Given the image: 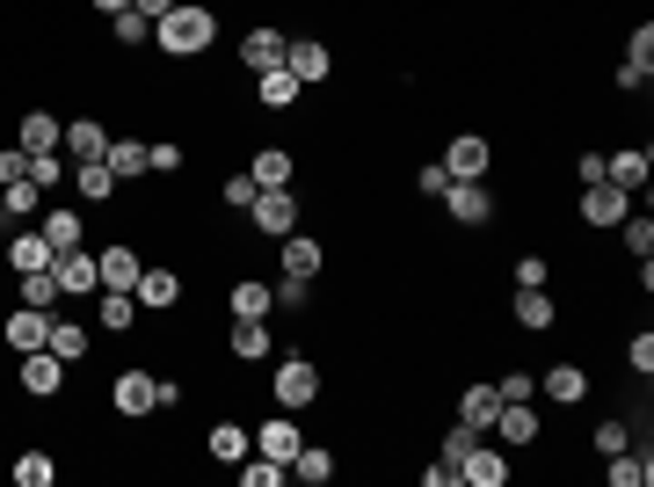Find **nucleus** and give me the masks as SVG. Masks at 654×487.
<instances>
[{"label": "nucleus", "instance_id": "obj_1", "mask_svg": "<svg viewBox=\"0 0 654 487\" xmlns=\"http://www.w3.org/2000/svg\"><path fill=\"white\" fill-rule=\"evenodd\" d=\"M154 44L168 59H204L211 44H219V15H211L204 0H175L168 15L154 22Z\"/></svg>", "mask_w": 654, "mask_h": 487}, {"label": "nucleus", "instance_id": "obj_2", "mask_svg": "<svg viewBox=\"0 0 654 487\" xmlns=\"http://www.w3.org/2000/svg\"><path fill=\"white\" fill-rule=\"evenodd\" d=\"M270 393H276V407H313L320 401V371L306 364V357H284V364H276V379H270Z\"/></svg>", "mask_w": 654, "mask_h": 487}, {"label": "nucleus", "instance_id": "obj_3", "mask_svg": "<svg viewBox=\"0 0 654 487\" xmlns=\"http://www.w3.org/2000/svg\"><path fill=\"white\" fill-rule=\"evenodd\" d=\"M66 371L73 364H59L52 349H22V393H30V401H59V385H66Z\"/></svg>", "mask_w": 654, "mask_h": 487}, {"label": "nucleus", "instance_id": "obj_4", "mask_svg": "<svg viewBox=\"0 0 654 487\" xmlns=\"http://www.w3.org/2000/svg\"><path fill=\"white\" fill-rule=\"evenodd\" d=\"M582 219L589 226H625V219H633V190H619V182H582Z\"/></svg>", "mask_w": 654, "mask_h": 487}, {"label": "nucleus", "instance_id": "obj_5", "mask_svg": "<svg viewBox=\"0 0 654 487\" xmlns=\"http://www.w3.org/2000/svg\"><path fill=\"white\" fill-rule=\"evenodd\" d=\"M487 168H495V146L473 139V131H458V139L444 146V174H451V182H481Z\"/></svg>", "mask_w": 654, "mask_h": 487}, {"label": "nucleus", "instance_id": "obj_6", "mask_svg": "<svg viewBox=\"0 0 654 487\" xmlns=\"http://www.w3.org/2000/svg\"><path fill=\"white\" fill-rule=\"evenodd\" d=\"M284 66H292V81H298V87H320L327 73H335V59H327L320 36H292V44H284Z\"/></svg>", "mask_w": 654, "mask_h": 487}, {"label": "nucleus", "instance_id": "obj_7", "mask_svg": "<svg viewBox=\"0 0 654 487\" xmlns=\"http://www.w3.org/2000/svg\"><path fill=\"white\" fill-rule=\"evenodd\" d=\"M451 473H458L465 487H509V452H495V444H473V452H465Z\"/></svg>", "mask_w": 654, "mask_h": 487}, {"label": "nucleus", "instance_id": "obj_8", "mask_svg": "<svg viewBox=\"0 0 654 487\" xmlns=\"http://www.w3.org/2000/svg\"><path fill=\"white\" fill-rule=\"evenodd\" d=\"M444 211L458 226H487V219H495V197H487V182H444Z\"/></svg>", "mask_w": 654, "mask_h": 487}, {"label": "nucleus", "instance_id": "obj_9", "mask_svg": "<svg viewBox=\"0 0 654 487\" xmlns=\"http://www.w3.org/2000/svg\"><path fill=\"white\" fill-rule=\"evenodd\" d=\"M154 371H117V385H109V407H117V415H154Z\"/></svg>", "mask_w": 654, "mask_h": 487}, {"label": "nucleus", "instance_id": "obj_10", "mask_svg": "<svg viewBox=\"0 0 654 487\" xmlns=\"http://www.w3.org/2000/svg\"><path fill=\"white\" fill-rule=\"evenodd\" d=\"M0 335H8V349H44L52 342V314L44 306H15V314L0 320Z\"/></svg>", "mask_w": 654, "mask_h": 487}, {"label": "nucleus", "instance_id": "obj_11", "mask_svg": "<svg viewBox=\"0 0 654 487\" xmlns=\"http://www.w3.org/2000/svg\"><path fill=\"white\" fill-rule=\"evenodd\" d=\"M247 211H255V226L276 233V241L298 226V197H292V190H255V204H247Z\"/></svg>", "mask_w": 654, "mask_h": 487}, {"label": "nucleus", "instance_id": "obj_12", "mask_svg": "<svg viewBox=\"0 0 654 487\" xmlns=\"http://www.w3.org/2000/svg\"><path fill=\"white\" fill-rule=\"evenodd\" d=\"M320 262H327V247L320 241H313V233H284V277H298V284H313V277H320Z\"/></svg>", "mask_w": 654, "mask_h": 487}, {"label": "nucleus", "instance_id": "obj_13", "mask_svg": "<svg viewBox=\"0 0 654 487\" xmlns=\"http://www.w3.org/2000/svg\"><path fill=\"white\" fill-rule=\"evenodd\" d=\"M138 269H146V262H138V247H124V241L95 255V277H103V292H131Z\"/></svg>", "mask_w": 654, "mask_h": 487}, {"label": "nucleus", "instance_id": "obj_14", "mask_svg": "<svg viewBox=\"0 0 654 487\" xmlns=\"http://www.w3.org/2000/svg\"><path fill=\"white\" fill-rule=\"evenodd\" d=\"M131 298H138V306H154V314H175V298H182V277H175V269H138Z\"/></svg>", "mask_w": 654, "mask_h": 487}, {"label": "nucleus", "instance_id": "obj_15", "mask_svg": "<svg viewBox=\"0 0 654 487\" xmlns=\"http://www.w3.org/2000/svg\"><path fill=\"white\" fill-rule=\"evenodd\" d=\"M36 233L52 241V255H73V247H87V219H81V211H44V219H36Z\"/></svg>", "mask_w": 654, "mask_h": 487}, {"label": "nucleus", "instance_id": "obj_16", "mask_svg": "<svg viewBox=\"0 0 654 487\" xmlns=\"http://www.w3.org/2000/svg\"><path fill=\"white\" fill-rule=\"evenodd\" d=\"M298 444H306V436H298V422H292V415H270V422L255 430V452H262V458H284V466L298 458Z\"/></svg>", "mask_w": 654, "mask_h": 487}, {"label": "nucleus", "instance_id": "obj_17", "mask_svg": "<svg viewBox=\"0 0 654 487\" xmlns=\"http://www.w3.org/2000/svg\"><path fill=\"white\" fill-rule=\"evenodd\" d=\"M284 44H292L284 30H247V36H241V66H247V73H270V66H284Z\"/></svg>", "mask_w": 654, "mask_h": 487}, {"label": "nucleus", "instance_id": "obj_18", "mask_svg": "<svg viewBox=\"0 0 654 487\" xmlns=\"http://www.w3.org/2000/svg\"><path fill=\"white\" fill-rule=\"evenodd\" d=\"M52 269H59V292H66V298H81V292H103V277H95V255H87V247L59 255Z\"/></svg>", "mask_w": 654, "mask_h": 487}, {"label": "nucleus", "instance_id": "obj_19", "mask_svg": "<svg viewBox=\"0 0 654 487\" xmlns=\"http://www.w3.org/2000/svg\"><path fill=\"white\" fill-rule=\"evenodd\" d=\"M603 182H619V190H647V146L611 153V160H603Z\"/></svg>", "mask_w": 654, "mask_h": 487}, {"label": "nucleus", "instance_id": "obj_20", "mask_svg": "<svg viewBox=\"0 0 654 487\" xmlns=\"http://www.w3.org/2000/svg\"><path fill=\"white\" fill-rule=\"evenodd\" d=\"M495 415H502V393H495V385H465V401H458L465 430H495Z\"/></svg>", "mask_w": 654, "mask_h": 487}, {"label": "nucleus", "instance_id": "obj_21", "mask_svg": "<svg viewBox=\"0 0 654 487\" xmlns=\"http://www.w3.org/2000/svg\"><path fill=\"white\" fill-rule=\"evenodd\" d=\"M52 241H44V233H22V241H8V269H15V277H30V269H52Z\"/></svg>", "mask_w": 654, "mask_h": 487}, {"label": "nucleus", "instance_id": "obj_22", "mask_svg": "<svg viewBox=\"0 0 654 487\" xmlns=\"http://www.w3.org/2000/svg\"><path fill=\"white\" fill-rule=\"evenodd\" d=\"M255 95H262V109H292L306 87L292 81V66H270V73H255Z\"/></svg>", "mask_w": 654, "mask_h": 487}, {"label": "nucleus", "instance_id": "obj_23", "mask_svg": "<svg viewBox=\"0 0 654 487\" xmlns=\"http://www.w3.org/2000/svg\"><path fill=\"white\" fill-rule=\"evenodd\" d=\"M66 153H73V160H103V153H109V131H103L95 117H73V124H66Z\"/></svg>", "mask_w": 654, "mask_h": 487}, {"label": "nucleus", "instance_id": "obj_24", "mask_svg": "<svg viewBox=\"0 0 654 487\" xmlns=\"http://www.w3.org/2000/svg\"><path fill=\"white\" fill-rule=\"evenodd\" d=\"M560 306L546 298V284H517V328H552Z\"/></svg>", "mask_w": 654, "mask_h": 487}, {"label": "nucleus", "instance_id": "obj_25", "mask_svg": "<svg viewBox=\"0 0 654 487\" xmlns=\"http://www.w3.org/2000/svg\"><path fill=\"white\" fill-rule=\"evenodd\" d=\"M538 385H546V401L574 407V401H582V393H589V371H582V364H552V371H546V379H538Z\"/></svg>", "mask_w": 654, "mask_h": 487}, {"label": "nucleus", "instance_id": "obj_26", "mask_svg": "<svg viewBox=\"0 0 654 487\" xmlns=\"http://www.w3.org/2000/svg\"><path fill=\"white\" fill-rule=\"evenodd\" d=\"M270 306H276V284H255V277L233 284V320H270Z\"/></svg>", "mask_w": 654, "mask_h": 487}, {"label": "nucleus", "instance_id": "obj_27", "mask_svg": "<svg viewBox=\"0 0 654 487\" xmlns=\"http://www.w3.org/2000/svg\"><path fill=\"white\" fill-rule=\"evenodd\" d=\"M495 430H502V444H538V415H531V401H502Z\"/></svg>", "mask_w": 654, "mask_h": 487}, {"label": "nucleus", "instance_id": "obj_28", "mask_svg": "<svg viewBox=\"0 0 654 487\" xmlns=\"http://www.w3.org/2000/svg\"><path fill=\"white\" fill-rule=\"evenodd\" d=\"M73 190H81L87 204H109V197H117V174H109V160H81V168H73Z\"/></svg>", "mask_w": 654, "mask_h": 487}, {"label": "nucleus", "instance_id": "obj_29", "mask_svg": "<svg viewBox=\"0 0 654 487\" xmlns=\"http://www.w3.org/2000/svg\"><path fill=\"white\" fill-rule=\"evenodd\" d=\"M204 444H211V458H219V466H241V458L255 452V436H247L241 422H219V430H211Z\"/></svg>", "mask_w": 654, "mask_h": 487}, {"label": "nucleus", "instance_id": "obj_30", "mask_svg": "<svg viewBox=\"0 0 654 487\" xmlns=\"http://www.w3.org/2000/svg\"><path fill=\"white\" fill-rule=\"evenodd\" d=\"M247 174H255V190H292V153H284V146H262Z\"/></svg>", "mask_w": 654, "mask_h": 487}, {"label": "nucleus", "instance_id": "obj_31", "mask_svg": "<svg viewBox=\"0 0 654 487\" xmlns=\"http://www.w3.org/2000/svg\"><path fill=\"white\" fill-rule=\"evenodd\" d=\"M15 146H22V153H59V117H52V109H30Z\"/></svg>", "mask_w": 654, "mask_h": 487}, {"label": "nucleus", "instance_id": "obj_32", "mask_svg": "<svg viewBox=\"0 0 654 487\" xmlns=\"http://www.w3.org/2000/svg\"><path fill=\"white\" fill-rule=\"evenodd\" d=\"M292 473H298L306 487H327V480H335V452H327V444H298Z\"/></svg>", "mask_w": 654, "mask_h": 487}, {"label": "nucleus", "instance_id": "obj_33", "mask_svg": "<svg viewBox=\"0 0 654 487\" xmlns=\"http://www.w3.org/2000/svg\"><path fill=\"white\" fill-rule=\"evenodd\" d=\"M44 349H52L59 364H81V357H87V328H81V320H52V342H44Z\"/></svg>", "mask_w": 654, "mask_h": 487}, {"label": "nucleus", "instance_id": "obj_34", "mask_svg": "<svg viewBox=\"0 0 654 487\" xmlns=\"http://www.w3.org/2000/svg\"><path fill=\"white\" fill-rule=\"evenodd\" d=\"M233 357H241V364H262V357H270V328H262V320H233Z\"/></svg>", "mask_w": 654, "mask_h": 487}, {"label": "nucleus", "instance_id": "obj_35", "mask_svg": "<svg viewBox=\"0 0 654 487\" xmlns=\"http://www.w3.org/2000/svg\"><path fill=\"white\" fill-rule=\"evenodd\" d=\"M647 480H654V466L633 452V444H625V452H611V487H647Z\"/></svg>", "mask_w": 654, "mask_h": 487}, {"label": "nucleus", "instance_id": "obj_36", "mask_svg": "<svg viewBox=\"0 0 654 487\" xmlns=\"http://www.w3.org/2000/svg\"><path fill=\"white\" fill-rule=\"evenodd\" d=\"M103 328L109 335H131L138 328V298L131 292H103Z\"/></svg>", "mask_w": 654, "mask_h": 487}, {"label": "nucleus", "instance_id": "obj_37", "mask_svg": "<svg viewBox=\"0 0 654 487\" xmlns=\"http://www.w3.org/2000/svg\"><path fill=\"white\" fill-rule=\"evenodd\" d=\"M59 480V458L52 452H22L15 458V487H52Z\"/></svg>", "mask_w": 654, "mask_h": 487}, {"label": "nucleus", "instance_id": "obj_38", "mask_svg": "<svg viewBox=\"0 0 654 487\" xmlns=\"http://www.w3.org/2000/svg\"><path fill=\"white\" fill-rule=\"evenodd\" d=\"M59 298H66L59 292V269H30V277H22V306H44V314H52Z\"/></svg>", "mask_w": 654, "mask_h": 487}, {"label": "nucleus", "instance_id": "obj_39", "mask_svg": "<svg viewBox=\"0 0 654 487\" xmlns=\"http://www.w3.org/2000/svg\"><path fill=\"white\" fill-rule=\"evenodd\" d=\"M109 174H117V182H131V174H146V146H138V139H117V146H109Z\"/></svg>", "mask_w": 654, "mask_h": 487}, {"label": "nucleus", "instance_id": "obj_40", "mask_svg": "<svg viewBox=\"0 0 654 487\" xmlns=\"http://www.w3.org/2000/svg\"><path fill=\"white\" fill-rule=\"evenodd\" d=\"M292 480V466H284V458H262L255 452V466H241V487H284Z\"/></svg>", "mask_w": 654, "mask_h": 487}, {"label": "nucleus", "instance_id": "obj_41", "mask_svg": "<svg viewBox=\"0 0 654 487\" xmlns=\"http://www.w3.org/2000/svg\"><path fill=\"white\" fill-rule=\"evenodd\" d=\"M0 197H8V219H30V211H36V197H44V190H36L30 174H22V182H0Z\"/></svg>", "mask_w": 654, "mask_h": 487}, {"label": "nucleus", "instance_id": "obj_42", "mask_svg": "<svg viewBox=\"0 0 654 487\" xmlns=\"http://www.w3.org/2000/svg\"><path fill=\"white\" fill-rule=\"evenodd\" d=\"M117 44H146V36H154V15H138V8H117Z\"/></svg>", "mask_w": 654, "mask_h": 487}, {"label": "nucleus", "instance_id": "obj_43", "mask_svg": "<svg viewBox=\"0 0 654 487\" xmlns=\"http://www.w3.org/2000/svg\"><path fill=\"white\" fill-rule=\"evenodd\" d=\"M30 182H36V190H59V182H66L59 153H30Z\"/></svg>", "mask_w": 654, "mask_h": 487}, {"label": "nucleus", "instance_id": "obj_44", "mask_svg": "<svg viewBox=\"0 0 654 487\" xmlns=\"http://www.w3.org/2000/svg\"><path fill=\"white\" fill-rule=\"evenodd\" d=\"M619 233H625V247H633V262H647V255H654V226H647V219H625Z\"/></svg>", "mask_w": 654, "mask_h": 487}, {"label": "nucleus", "instance_id": "obj_45", "mask_svg": "<svg viewBox=\"0 0 654 487\" xmlns=\"http://www.w3.org/2000/svg\"><path fill=\"white\" fill-rule=\"evenodd\" d=\"M625 444H633V430H625L619 415H611V422H597V452H603V458H611V452H625Z\"/></svg>", "mask_w": 654, "mask_h": 487}, {"label": "nucleus", "instance_id": "obj_46", "mask_svg": "<svg viewBox=\"0 0 654 487\" xmlns=\"http://www.w3.org/2000/svg\"><path fill=\"white\" fill-rule=\"evenodd\" d=\"M647 81H654V59H625V66H619V87H625V95H640Z\"/></svg>", "mask_w": 654, "mask_h": 487}, {"label": "nucleus", "instance_id": "obj_47", "mask_svg": "<svg viewBox=\"0 0 654 487\" xmlns=\"http://www.w3.org/2000/svg\"><path fill=\"white\" fill-rule=\"evenodd\" d=\"M625 364L647 379V371H654V335H633V342H625Z\"/></svg>", "mask_w": 654, "mask_h": 487}, {"label": "nucleus", "instance_id": "obj_48", "mask_svg": "<svg viewBox=\"0 0 654 487\" xmlns=\"http://www.w3.org/2000/svg\"><path fill=\"white\" fill-rule=\"evenodd\" d=\"M225 204H233V211L255 204V174H225Z\"/></svg>", "mask_w": 654, "mask_h": 487}, {"label": "nucleus", "instance_id": "obj_49", "mask_svg": "<svg viewBox=\"0 0 654 487\" xmlns=\"http://www.w3.org/2000/svg\"><path fill=\"white\" fill-rule=\"evenodd\" d=\"M495 393H502V401H531L538 385H531V371H509V379H495Z\"/></svg>", "mask_w": 654, "mask_h": 487}, {"label": "nucleus", "instance_id": "obj_50", "mask_svg": "<svg viewBox=\"0 0 654 487\" xmlns=\"http://www.w3.org/2000/svg\"><path fill=\"white\" fill-rule=\"evenodd\" d=\"M22 174H30V153H22V146H0V182H22Z\"/></svg>", "mask_w": 654, "mask_h": 487}, {"label": "nucleus", "instance_id": "obj_51", "mask_svg": "<svg viewBox=\"0 0 654 487\" xmlns=\"http://www.w3.org/2000/svg\"><path fill=\"white\" fill-rule=\"evenodd\" d=\"M473 444H481V430H465V422H458V430H451V436H444V458H451V466H458V458H465V452H473Z\"/></svg>", "mask_w": 654, "mask_h": 487}, {"label": "nucleus", "instance_id": "obj_52", "mask_svg": "<svg viewBox=\"0 0 654 487\" xmlns=\"http://www.w3.org/2000/svg\"><path fill=\"white\" fill-rule=\"evenodd\" d=\"M146 168H154V174H175V168H182V146H146Z\"/></svg>", "mask_w": 654, "mask_h": 487}, {"label": "nucleus", "instance_id": "obj_53", "mask_svg": "<svg viewBox=\"0 0 654 487\" xmlns=\"http://www.w3.org/2000/svg\"><path fill=\"white\" fill-rule=\"evenodd\" d=\"M546 277H552L546 255H524V262H517V284H546Z\"/></svg>", "mask_w": 654, "mask_h": 487}, {"label": "nucleus", "instance_id": "obj_54", "mask_svg": "<svg viewBox=\"0 0 654 487\" xmlns=\"http://www.w3.org/2000/svg\"><path fill=\"white\" fill-rule=\"evenodd\" d=\"M444 182H451V174H444V160H436V168H422V174H414V190H422V197H444Z\"/></svg>", "mask_w": 654, "mask_h": 487}, {"label": "nucleus", "instance_id": "obj_55", "mask_svg": "<svg viewBox=\"0 0 654 487\" xmlns=\"http://www.w3.org/2000/svg\"><path fill=\"white\" fill-rule=\"evenodd\" d=\"M625 59H654V30H647V22L633 30V44H625Z\"/></svg>", "mask_w": 654, "mask_h": 487}, {"label": "nucleus", "instance_id": "obj_56", "mask_svg": "<svg viewBox=\"0 0 654 487\" xmlns=\"http://www.w3.org/2000/svg\"><path fill=\"white\" fill-rule=\"evenodd\" d=\"M131 8H138V15H154V22H160V15L175 8V0H131Z\"/></svg>", "mask_w": 654, "mask_h": 487}, {"label": "nucleus", "instance_id": "obj_57", "mask_svg": "<svg viewBox=\"0 0 654 487\" xmlns=\"http://www.w3.org/2000/svg\"><path fill=\"white\" fill-rule=\"evenodd\" d=\"M95 8H103V15H117V8H131V0H95Z\"/></svg>", "mask_w": 654, "mask_h": 487}, {"label": "nucleus", "instance_id": "obj_58", "mask_svg": "<svg viewBox=\"0 0 654 487\" xmlns=\"http://www.w3.org/2000/svg\"><path fill=\"white\" fill-rule=\"evenodd\" d=\"M0 219H8V197H0Z\"/></svg>", "mask_w": 654, "mask_h": 487}]
</instances>
